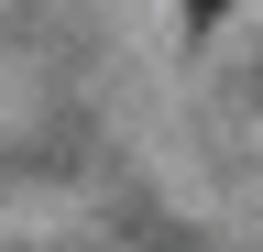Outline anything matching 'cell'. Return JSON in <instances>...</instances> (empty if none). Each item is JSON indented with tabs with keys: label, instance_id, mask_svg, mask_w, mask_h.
I'll use <instances>...</instances> for the list:
<instances>
[{
	"label": "cell",
	"instance_id": "obj_1",
	"mask_svg": "<svg viewBox=\"0 0 263 252\" xmlns=\"http://www.w3.org/2000/svg\"><path fill=\"white\" fill-rule=\"evenodd\" d=\"M230 22V0H186V33H219Z\"/></svg>",
	"mask_w": 263,
	"mask_h": 252
}]
</instances>
